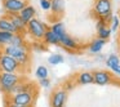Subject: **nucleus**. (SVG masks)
<instances>
[{"mask_svg": "<svg viewBox=\"0 0 120 107\" xmlns=\"http://www.w3.org/2000/svg\"><path fill=\"white\" fill-rule=\"evenodd\" d=\"M5 107H23V106H19V104H16V103H11V102H7V106Z\"/></svg>", "mask_w": 120, "mask_h": 107, "instance_id": "2f4dec72", "label": "nucleus"}, {"mask_svg": "<svg viewBox=\"0 0 120 107\" xmlns=\"http://www.w3.org/2000/svg\"><path fill=\"white\" fill-rule=\"evenodd\" d=\"M50 30H52L53 32H54L56 35H57L58 37H61V36H63V35L66 34V30H65V25L62 23L61 21H58V22H54V23L52 25V26L49 27Z\"/></svg>", "mask_w": 120, "mask_h": 107, "instance_id": "6ab92c4d", "label": "nucleus"}, {"mask_svg": "<svg viewBox=\"0 0 120 107\" xmlns=\"http://www.w3.org/2000/svg\"><path fill=\"white\" fill-rule=\"evenodd\" d=\"M48 68L45 67V66H39V67L36 68V77L39 79H47L48 77Z\"/></svg>", "mask_w": 120, "mask_h": 107, "instance_id": "a878e982", "label": "nucleus"}, {"mask_svg": "<svg viewBox=\"0 0 120 107\" xmlns=\"http://www.w3.org/2000/svg\"><path fill=\"white\" fill-rule=\"evenodd\" d=\"M60 45H62V48H65L66 50H70V52H76V50L80 49L79 43L72 36H70L67 32L60 37Z\"/></svg>", "mask_w": 120, "mask_h": 107, "instance_id": "9d476101", "label": "nucleus"}, {"mask_svg": "<svg viewBox=\"0 0 120 107\" xmlns=\"http://www.w3.org/2000/svg\"><path fill=\"white\" fill-rule=\"evenodd\" d=\"M105 26H109V25H107L106 22L103 21V19H101V18L97 19V22H96V27H97V30H98V29H102V27H105Z\"/></svg>", "mask_w": 120, "mask_h": 107, "instance_id": "c756f323", "label": "nucleus"}, {"mask_svg": "<svg viewBox=\"0 0 120 107\" xmlns=\"http://www.w3.org/2000/svg\"><path fill=\"white\" fill-rule=\"evenodd\" d=\"M18 14H19V17L26 22V23H29V22L31 21L32 18H35V16H36V9H35L32 5H30V4H29V5L25 7V8L22 9Z\"/></svg>", "mask_w": 120, "mask_h": 107, "instance_id": "2eb2a0df", "label": "nucleus"}, {"mask_svg": "<svg viewBox=\"0 0 120 107\" xmlns=\"http://www.w3.org/2000/svg\"><path fill=\"white\" fill-rule=\"evenodd\" d=\"M67 101V92L66 89H56L50 96V107H65Z\"/></svg>", "mask_w": 120, "mask_h": 107, "instance_id": "1a4fd4ad", "label": "nucleus"}, {"mask_svg": "<svg viewBox=\"0 0 120 107\" xmlns=\"http://www.w3.org/2000/svg\"><path fill=\"white\" fill-rule=\"evenodd\" d=\"M50 1H52V0H50Z\"/></svg>", "mask_w": 120, "mask_h": 107, "instance_id": "f704fd0d", "label": "nucleus"}, {"mask_svg": "<svg viewBox=\"0 0 120 107\" xmlns=\"http://www.w3.org/2000/svg\"><path fill=\"white\" fill-rule=\"evenodd\" d=\"M111 29H110V26H105V27H102V29H98L97 30V36L99 37V39H102V40H109L110 39V36H111Z\"/></svg>", "mask_w": 120, "mask_h": 107, "instance_id": "4be33fe9", "label": "nucleus"}, {"mask_svg": "<svg viewBox=\"0 0 120 107\" xmlns=\"http://www.w3.org/2000/svg\"><path fill=\"white\" fill-rule=\"evenodd\" d=\"M36 88V84L35 83H31V81H29L26 79V80L21 81V83H18L16 86H14L13 89H12V92L9 93V96H13V94H18V93H23V92H30V90H35Z\"/></svg>", "mask_w": 120, "mask_h": 107, "instance_id": "f8f14e48", "label": "nucleus"}, {"mask_svg": "<svg viewBox=\"0 0 120 107\" xmlns=\"http://www.w3.org/2000/svg\"><path fill=\"white\" fill-rule=\"evenodd\" d=\"M26 35L22 34H14L13 37H12V43L11 45H16V47H27V41L25 39Z\"/></svg>", "mask_w": 120, "mask_h": 107, "instance_id": "aec40b11", "label": "nucleus"}, {"mask_svg": "<svg viewBox=\"0 0 120 107\" xmlns=\"http://www.w3.org/2000/svg\"><path fill=\"white\" fill-rule=\"evenodd\" d=\"M5 97H7V101H9L11 103H16L23 107H34V103L38 97V89L13 94V96H5Z\"/></svg>", "mask_w": 120, "mask_h": 107, "instance_id": "7ed1b4c3", "label": "nucleus"}, {"mask_svg": "<svg viewBox=\"0 0 120 107\" xmlns=\"http://www.w3.org/2000/svg\"><path fill=\"white\" fill-rule=\"evenodd\" d=\"M48 29H49V27H48L44 22L38 19L36 17H35V18H32L31 21L27 23L26 34H29L30 36H31V39L35 40V41H43L44 35H45V32H47Z\"/></svg>", "mask_w": 120, "mask_h": 107, "instance_id": "20e7f679", "label": "nucleus"}, {"mask_svg": "<svg viewBox=\"0 0 120 107\" xmlns=\"http://www.w3.org/2000/svg\"><path fill=\"white\" fill-rule=\"evenodd\" d=\"M105 44H106V40H102L99 37H97V39L92 40V43L88 45V50L90 53H93V54H97V53H99L103 49Z\"/></svg>", "mask_w": 120, "mask_h": 107, "instance_id": "dca6fc26", "label": "nucleus"}, {"mask_svg": "<svg viewBox=\"0 0 120 107\" xmlns=\"http://www.w3.org/2000/svg\"><path fill=\"white\" fill-rule=\"evenodd\" d=\"M63 61H65V58H63L61 54H58V53H54V54H50V55H49V58H48V62H49L52 66L61 65V63H63Z\"/></svg>", "mask_w": 120, "mask_h": 107, "instance_id": "b1692460", "label": "nucleus"}, {"mask_svg": "<svg viewBox=\"0 0 120 107\" xmlns=\"http://www.w3.org/2000/svg\"><path fill=\"white\" fill-rule=\"evenodd\" d=\"M0 72H16L25 74L26 68H23L13 57L5 54L0 50Z\"/></svg>", "mask_w": 120, "mask_h": 107, "instance_id": "39448f33", "label": "nucleus"}, {"mask_svg": "<svg viewBox=\"0 0 120 107\" xmlns=\"http://www.w3.org/2000/svg\"><path fill=\"white\" fill-rule=\"evenodd\" d=\"M111 71H112V72H115L117 76H120V65L119 66H115L114 68H111Z\"/></svg>", "mask_w": 120, "mask_h": 107, "instance_id": "7c9ffc66", "label": "nucleus"}, {"mask_svg": "<svg viewBox=\"0 0 120 107\" xmlns=\"http://www.w3.org/2000/svg\"><path fill=\"white\" fill-rule=\"evenodd\" d=\"M39 85L41 86V88H49V86H50V80H49V77H47V79H40V80H39Z\"/></svg>", "mask_w": 120, "mask_h": 107, "instance_id": "cd10ccee", "label": "nucleus"}, {"mask_svg": "<svg viewBox=\"0 0 120 107\" xmlns=\"http://www.w3.org/2000/svg\"><path fill=\"white\" fill-rule=\"evenodd\" d=\"M112 12V1L111 0H96L93 5V14L97 19L102 18L105 14Z\"/></svg>", "mask_w": 120, "mask_h": 107, "instance_id": "6e6552de", "label": "nucleus"}, {"mask_svg": "<svg viewBox=\"0 0 120 107\" xmlns=\"http://www.w3.org/2000/svg\"><path fill=\"white\" fill-rule=\"evenodd\" d=\"M0 50L5 54L13 57L19 65L23 68L27 70V66L31 62V57H30V50H29V45L27 47H16V45H5V47H1Z\"/></svg>", "mask_w": 120, "mask_h": 107, "instance_id": "f257e3e1", "label": "nucleus"}, {"mask_svg": "<svg viewBox=\"0 0 120 107\" xmlns=\"http://www.w3.org/2000/svg\"><path fill=\"white\" fill-rule=\"evenodd\" d=\"M11 22L13 23L14 29H16L17 34H22V35H26V29H27V23L23 21V19L19 17V14H5Z\"/></svg>", "mask_w": 120, "mask_h": 107, "instance_id": "9b49d317", "label": "nucleus"}, {"mask_svg": "<svg viewBox=\"0 0 120 107\" xmlns=\"http://www.w3.org/2000/svg\"><path fill=\"white\" fill-rule=\"evenodd\" d=\"M26 80L25 74H16V72H0V92L4 96H9L12 89L18 83Z\"/></svg>", "mask_w": 120, "mask_h": 107, "instance_id": "f03ea898", "label": "nucleus"}, {"mask_svg": "<svg viewBox=\"0 0 120 107\" xmlns=\"http://www.w3.org/2000/svg\"><path fill=\"white\" fill-rule=\"evenodd\" d=\"M43 41H44L45 45H60V37H58L50 29H48L47 32H45V35H44Z\"/></svg>", "mask_w": 120, "mask_h": 107, "instance_id": "a211bd4d", "label": "nucleus"}, {"mask_svg": "<svg viewBox=\"0 0 120 107\" xmlns=\"http://www.w3.org/2000/svg\"><path fill=\"white\" fill-rule=\"evenodd\" d=\"M112 17H114V14H112V12L111 13H107V14H105L103 17H102L101 19H103L105 22H106L107 25H110V22H111V19H112Z\"/></svg>", "mask_w": 120, "mask_h": 107, "instance_id": "c85d7f7f", "label": "nucleus"}, {"mask_svg": "<svg viewBox=\"0 0 120 107\" xmlns=\"http://www.w3.org/2000/svg\"><path fill=\"white\" fill-rule=\"evenodd\" d=\"M26 5H29L27 0H5V1H3V9L5 14H18Z\"/></svg>", "mask_w": 120, "mask_h": 107, "instance_id": "423d86ee", "label": "nucleus"}, {"mask_svg": "<svg viewBox=\"0 0 120 107\" xmlns=\"http://www.w3.org/2000/svg\"><path fill=\"white\" fill-rule=\"evenodd\" d=\"M76 84L78 85H88V84H93V74L90 71H81L76 75L75 77Z\"/></svg>", "mask_w": 120, "mask_h": 107, "instance_id": "ddd939ff", "label": "nucleus"}, {"mask_svg": "<svg viewBox=\"0 0 120 107\" xmlns=\"http://www.w3.org/2000/svg\"><path fill=\"white\" fill-rule=\"evenodd\" d=\"M3 1H5V0H3Z\"/></svg>", "mask_w": 120, "mask_h": 107, "instance_id": "72a5a7b5", "label": "nucleus"}, {"mask_svg": "<svg viewBox=\"0 0 120 107\" xmlns=\"http://www.w3.org/2000/svg\"><path fill=\"white\" fill-rule=\"evenodd\" d=\"M92 74H93V80H94L93 84L103 86V85H109V84L115 83V76L107 70H96Z\"/></svg>", "mask_w": 120, "mask_h": 107, "instance_id": "0eeeda50", "label": "nucleus"}, {"mask_svg": "<svg viewBox=\"0 0 120 107\" xmlns=\"http://www.w3.org/2000/svg\"><path fill=\"white\" fill-rule=\"evenodd\" d=\"M0 31H7V32H12V34H17L13 23H12L11 19L7 16L0 17Z\"/></svg>", "mask_w": 120, "mask_h": 107, "instance_id": "f3484780", "label": "nucleus"}, {"mask_svg": "<svg viewBox=\"0 0 120 107\" xmlns=\"http://www.w3.org/2000/svg\"><path fill=\"white\" fill-rule=\"evenodd\" d=\"M14 34L12 32H7V31H0V48L9 45L12 43V37Z\"/></svg>", "mask_w": 120, "mask_h": 107, "instance_id": "412c9836", "label": "nucleus"}, {"mask_svg": "<svg viewBox=\"0 0 120 107\" xmlns=\"http://www.w3.org/2000/svg\"><path fill=\"white\" fill-rule=\"evenodd\" d=\"M50 0H40V7L43 11H50Z\"/></svg>", "mask_w": 120, "mask_h": 107, "instance_id": "bb28decb", "label": "nucleus"}, {"mask_svg": "<svg viewBox=\"0 0 120 107\" xmlns=\"http://www.w3.org/2000/svg\"><path fill=\"white\" fill-rule=\"evenodd\" d=\"M50 12L53 16L56 17H62V14L65 13V1L63 0H52L50 3Z\"/></svg>", "mask_w": 120, "mask_h": 107, "instance_id": "4468645a", "label": "nucleus"}, {"mask_svg": "<svg viewBox=\"0 0 120 107\" xmlns=\"http://www.w3.org/2000/svg\"><path fill=\"white\" fill-rule=\"evenodd\" d=\"M110 29H111V32H116L117 30L120 29V18L119 16H114L111 19V22H110Z\"/></svg>", "mask_w": 120, "mask_h": 107, "instance_id": "393cba45", "label": "nucleus"}, {"mask_svg": "<svg viewBox=\"0 0 120 107\" xmlns=\"http://www.w3.org/2000/svg\"><path fill=\"white\" fill-rule=\"evenodd\" d=\"M119 50H120V45H119Z\"/></svg>", "mask_w": 120, "mask_h": 107, "instance_id": "473e14b6", "label": "nucleus"}, {"mask_svg": "<svg viewBox=\"0 0 120 107\" xmlns=\"http://www.w3.org/2000/svg\"><path fill=\"white\" fill-rule=\"evenodd\" d=\"M120 65V58H119V55H116V54H110L109 57H107V59H106V66L111 70V68H114L115 66H119Z\"/></svg>", "mask_w": 120, "mask_h": 107, "instance_id": "5701e85b", "label": "nucleus"}]
</instances>
